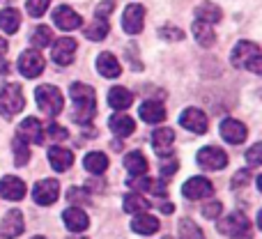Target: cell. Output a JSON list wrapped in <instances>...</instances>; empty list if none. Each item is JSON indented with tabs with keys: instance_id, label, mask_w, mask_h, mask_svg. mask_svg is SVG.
<instances>
[{
	"instance_id": "obj_47",
	"label": "cell",
	"mask_w": 262,
	"mask_h": 239,
	"mask_svg": "<svg viewBox=\"0 0 262 239\" xmlns=\"http://www.w3.org/2000/svg\"><path fill=\"white\" fill-rule=\"evenodd\" d=\"M5 53H7V41L0 37V55H5Z\"/></svg>"
},
{
	"instance_id": "obj_29",
	"label": "cell",
	"mask_w": 262,
	"mask_h": 239,
	"mask_svg": "<svg viewBox=\"0 0 262 239\" xmlns=\"http://www.w3.org/2000/svg\"><path fill=\"white\" fill-rule=\"evenodd\" d=\"M18 26H21V14H18V9L5 7L3 12H0V30L7 32V35H14V32L18 30Z\"/></svg>"
},
{
	"instance_id": "obj_51",
	"label": "cell",
	"mask_w": 262,
	"mask_h": 239,
	"mask_svg": "<svg viewBox=\"0 0 262 239\" xmlns=\"http://www.w3.org/2000/svg\"><path fill=\"white\" fill-rule=\"evenodd\" d=\"M163 239H172V237H163Z\"/></svg>"
},
{
	"instance_id": "obj_6",
	"label": "cell",
	"mask_w": 262,
	"mask_h": 239,
	"mask_svg": "<svg viewBox=\"0 0 262 239\" xmlns=\"http://www.w3.org/2000/svg\"><path fill=\"white\" fill-rule=\"evenodd\" d=\"M18 72L26 78H37L44 72V58L37 49H28L18 55Z\"/></svg>"
},
{
	"instance_id": "obj_17",
	"label": "cell",
	"mask_w": 262,
	"mask_h": 239,
	"mask_svg": "<svg viewBox=\"0 0 262 239\" xmlns=\"http://www.w3.org/2000/svg\"><path fill=\"white\" fill-rule=\"evenodd\" d=\"M81 21L83 18L78 16L69 5H60V7L53 12V23L60 28V30H76V28L81 26Z\"/></svg>"
},
{
	"instance_id": "obj_12",
	"label": "cell",
	"mask_w": 262,
	"mask_h": 239,
	"mask_svg": "<svg viewBox=\"0 0 262 239\" xmlns=\"http://www.w3.org/2000/svg\"><path fill=\"white\" fill-rule=\"evenodd\" d=\"M180 124L184 126V129L193 131V134H207V115L203 113L200 108H184L180 115Z\"/></svg>"
},
{
	"instance_id": "obj_50",
	"label": "cell",
	"mask_w": 262,
	"mask_h": 239,
	"mask_svg": "<svg viewBox=\"0 0 262 239\" xmlns=\"http://www.w3.org/2000/svg\"><path fill=\"white\" fill-rule=\"evenodd\" d=\"M32 239H44V237H32Z\"/></svg>"
},
{
	"instance_id": "obj_32",
	"label": "cell",
	"mask_w": 262,
	"mask_h": 239,
	"mask_svg": "<svg viewBox=\"0 0 262 239\" xmlns=\"http://www.w3.org/2000/svg\"><path fill=\"white\" fill-rule=\"evenodd\" d=\"M124 168H127L131 175H145L149 166H147V159L140 152H129L127 157H124Z\"/></svg>"
},
{
	"instance_id": "obj_2",
	"label": "cell",
	"mask_w": 262,
	"mask_h": 239,
	"mask_svg": "<svg viewBox=\"0 0 262 239\" xmlns=\"http://www.w3.org/2000/svg\"><path fill=\"white\" fill-rule=\"evenodd\" d=\"M232 64L237 69H249L253 74H260L262 72V51L255 41H239V44L232 49V55H230Z\"/></svg>"
},
{
	"instance_id": "obj_23",
	"label": "cell",
	"mask_w": 262,
	"mask_h": 239,
	"mask_svg": "<svg viewBox=\"0 0 262 239\" xmlns=\"http://www.w3.org/2000/svg\"><path fill=\"white\" fill-rule=\"evenodd\" d=\"M140 120L147 122V124H159V122L166 120V108H163L161 101H145L138 108Z\"/></svg>"
},
{
	"instance_id": "obj_49",
	"label": "cell",
	"mask_w": 262,
	"mask_h": 239,
	"mask_svg": "<svg viewBox=\"0 0 262 239\" xmlns=\"http://www.w3.org/2000/svg\"><path fill=\"white\" fill-rule=\"evenodd\" d=\"M72 239H88V237H72Z\"/></svg>"
},
{
	"instance_id": "obj_40",
	"label": "cell",
	"mask_w": 262,
	"mask_h": 239,
	"mask_svg": "<svg viewBox=\"0 0 262 239\" xmlns=\"http://www.w3.org/2000/svg\"><path fill=\"white\" fill-rule=\"evenodd\" d=\"M221 212H223V205L219 203V200H212V203H207L203 207V216L205 219H216Z\"/></svg>"
},
{
	"instance_id": "obj_45",
	"label": "cell",
	"mask_w": 262,
	"mask_h": 239,
	"mask_svg": "<svg viewBox=\"0 0 262 239\" xmlns=\"http://www.w3.org/2000/svg\"><path fill=\"white\" fill-rule=\"evenodd\" d=\"M67 195H69V203H76V200H83V203H88V193L83 189H72Z\"/></svg>"
},
{
	"instance_id": "obj_22",
	"label": "cell",
	"mask_w": 262,
	"mask_h": 239,
	"mask_svg": "<svg viewBox=\"0 0 262 239\" xmlns=\"http://www.w3.org/2000/svg\"><path fill=\"white\" fill-rule=\"evenodd\" d=\"M172 143H175V131L172 129H157L152 134V147L159 157H168Z\"/></svg>"
},
{
	"instance_id": "obj_28",
	"label": "cell",
	"mask_w": 262,
	"mask_h": 239,
	"mask_svg": "<svg viewBox=\"0 0 262 239\" xmlns=\"http://www.w3.org/2000/svg\"><path fill=\"white\" fill-rule=\"evenodd\" d=\"M83 168L92 175H104L106 168H108V157L104 152H90L83 159Z\"/></svg>"
},
{
	"instance_id": "obj_42",
	"label": "cell",
	"mask_w": 262,
	"mask_h": 239,
	"mask_svg": "<svg viewBox=\"0 0 262 239\" xmlns=\"http://www.w3.org/2000/svg\"><path fill=\"white\" fill-rule=\"evenodd\" d=\"M249 182H251V172L239 170V172H235V177H232V189H244Z\"/></svg>"
},
{
	"instance_id": "obj_24",
	"label": "cell",
	"mask_w": 262,
	"mask_h": 239,
	"mask_svg": "<svg viewBox=\"0 0 262 239\" xmlns=\"http://www.w3.org/2000/svg\"><path fill=\"white\" fill-rule=\"evenodd\" d=\"M97 72L104 78H118L122 74V67H120L118 58L113 53H101L97 55Z\"/></svg>"
},
{
	"instance_id": "obj_25",
	"label": "cell",
	"mask_w": 262,
	"mask_h": 239,
	"mask_svg": "<svg viewBox=\"0 0 262 239\" xmlns=\"http://www.w3.org/2000/svg\"><path fill=\"white\" fill-rule=\"evenodd\" d=\"M191 32H193L195 41H198L200 46H214V41H216V32H214L212 23H205V21H193V26H191Z\"/></svg>"
},
{
	"instance_id": "obj_9",
	"label": "cell",
	"mask_w": 262,
	"mask_h": 239,
	"mask_svg": "<svg viewBox=\"0 0 262 239\" xmlns=\"http://www.w3.org/2000/svg\"><path fill=\"white\" fill-rule=\"evenodd\" d=\"M212 193H214V186L207 177H191L182 186V195L189 200H203V198H209Z\"/></svg>"
},
{
	"instance_id": "obj_18",
	"label": "cell",
	"mask_w": 262,
	"mask_h": 239,
	"mask_svg": "<svg viewBox=\"0 0 262 239\" xmlns=\"http://www.w3.org/2000/svg\"><path fill=\"white\" fill-rule=\"evenodd\" d=\"M62 221H64V226H67V230H72V232H83V230H88V226H90L88 214L83 212V209H78V207H67L64 209Z\"/></svg>"
},
{
	"instance_id": "obj_26",
	"label": "cell",
	"mask_w": 262,
	"mask_h": 239,
	"mask_svg": "<svg viewBox=\"0 0 262 239\" xmlns=\"http://www.w3.org/2000/svg\"><path fill=\"white\" fill-rule=\"evenodd\" d=\"M108 126L113 129L115 136H120V138H127V136H131L136 131V122L124 113H115L113 118L108 120Z\"/></svg>"
},
{
	"instance_id": "obj_10",
	"label": "cell",
	"mask_w": 262,
	"mask_h": 239,
	"mask_svg": "<svg viewBox=\"0 0 262 239\" xmlns=\"http://www.w3.org/2000/svg\"><path fill=\"white\" fill-rule=\"evenodd\" d=\"M32 198H35L37 205H44V207H49V205H53L55 200L60 198V184L55 180H41L35 184V189H32Z\"/></svg>"
},
{
	"instance_id": "obj_39",
	"label": "cell",
	"mask_w": 262,
	"mask_h": 239,
	"mask_svg": "<svg viewBox=\"0 0 262 239\" xmlns=\"http://www.w3.org/2000/svg\"><path fill=\"white\" fill-rule=\"evenodd\" d=\"M246 161H249L251 168H258L262 166V143H255L253 147L246 152Z\"/></svg>"
},
{
	"instance_id": "obj_27",
	"label": "cell",
	"mask_w": 262,
	"mask_h": 239,
	"mask_svg": "<svg viewBox=\"0 0 262 239\" xmlns=\"http://www.w3.org/2000/svg\"><path fill=\"white\" fill-rule=\"evenodd\" d=\"M108 104H111V108H115V111H124L134 104V95H131L127 88L115 85V88H111V92H108Z\"/></svg>"
},
{
	"instance_id": "obj_30",
	"label": "cell",
	"mask_w": 262,
	"mask_h": 239,
	"mask_svg": "<svg viewBox=\"0 0 262 239\" xmlns=\"http://www.w3.org/2000/svg\"><path fill=\"white\" fill-rule=\"evenodd\" d=\"M195 18L214 26V23H219L223 18V12H221V7H216L214 3H203L195 7Z\"/></svg>"
},
{
	"instance_id": "obj_8",
	"label": "cell",
	"mask_w": 262,
	"mask_h": 239,
	"mask_svg": "<svg viewBox=\"0 0 262 239\" xmlns=\"http://www.w3.org/2000/svg\"><path fill=\"white\" fill-rule=\"evenodd\" d=\"M76 49H78L76 39H72V37H60V39L53 44L51 58H53V62H55V64H60V67H69V64L74 62Z\"/></svg>"
},
{
	"instance_id": "obj_1",
	"label": "cell",
	"mask_w": 262,
	"mask_h": 239,
	"mask_svg": "<svg viewBox=\"0 0 262 239\" xmlns=\"http://www.w3.org/2000/svg\"><path fill=\"white\" fill-rule=\"evenodd\" d=\"M69 97L74 101V120L78 124H90L97 113V97L95 90L85 83H72L69 88Z\"/></svg>"
},
{
	"instance_id": "obj_48",
	"label": "cell",
	"mask_w": 262,
	"mask_h": 239,
	"mask_svg": "<svg viewBox=\"0 0 262 239\" xmlns=\"http://www.w3.org/2000/svg\"><path fill=\"white\" fill-rule=\"evenodd\" d=\"M235 239H253V237H251V232H246V235H242V237H235Z\"/></svg>"
},
{
	"instance_id": "obj_7",
	"label": "cell",
	"mask_w": 262,
	"mask_h": 239,
	"mask_svg": "<svg viewBox=\"0 0 262 239\" xmlns=\"http://www.w3.org/2000/svg\"><path fill=\"white\" fill-rule=\"evenodd\" d=\"M195 161H198V166L205 168V170H221V168L228 166V154L223 152V149L209 145V147H203L195 154Z\"/></svg>"
},
{
	"instance_id": "obj_34",
	"label": "cell",
	"mask_w": 262,
	"mask_h": 239,
	"mask_svg": "<svg viewBox=\"0 0 262 239\" xmlns=\"http://www.w3.org/2000/svg\"><path fill=\"white\" fill-rule=\"evenodd\" d=\"M30 41L35 49H44V46H49L53 41V32H51L49 26H37L30 35Z\"/></svg>"
},
{
	"instance_id": "obj_11",
	"label": "cell",
	"mask_w": 262,
	"mask_h": 239,
	"mask_svg": "<svg viewBox=\"0 0 262 239\" xmlns=\"http://www.w3.org/2000/svg\"><path fill=\"white\" fill-rule=\"evenodd\" d=\"M145 26V7L138 3L129 5L127 9H124L122 14V28L124 32H129V35H138L140 30H143Z\"/></svg>"
},
{
	"instance_id": "obj_5",
	"label": "cell",
	"mask_w": 262,
	"mask_h": 239,
	"mask_svg": "<svg viewBox=\"0 0 262 239\" xmlns=\"http://www.w3.org/2000/svg\"><path fill=\"white\" fill-rule=\"evenodd\" d=\"M219 232L221 235H228V237H242V235H246V232H251V223H249V219H246V214H242V212H232V214H228L226 219H221V223H219Z\"/></svg>"
},
{
	"instance_id": "obj_13",
	"label": "cell",
	"mask_w": 262,
	"mask_h": 239,
	"mask_svg": "<svg viewBox=\"0 0 262 239\" xmlns=\"http://www.w3.org/2000/svg\"><path fill=\"white\" fill-rule=\"evenodd\" d=\"M23 230H26L23 214L18 212V209H9V212L3 216V221H0V235L7 237V239H14V237L21 235Z\"/></svg>"
},
{
	"instance_id": "obj_37",
	"label": "cell",
	"mask_w": 262,
	"mask_h": 239,
	"mask_svg": "<svg viewBox=\"0 0 262 239\" xmlns=\"http://www.w3.org/2000/svg\"><path fill=\"white\" fill-rule=\"evenodd\" d=\"M49 5H51V0H28V14L30 16H35V18H41L46 14V9H49Z\"/></svg>"
},
{
	"instance_id": "obj_36",
	"label": "cell",
	"mask_w": 262,
	"mask_h": 239,
	"mask_svg": "<svg viewBox=\"0 0 262 239\" xmlns=\"http://www.w3.org/2000/svg\"><path fill=\"white\" fill-rule=\"evenodd\" d=\"M180 239H205V235L191 219H182L180 221Z\"/></svg>"
},
{
	"instance_id": "obj_31",
	"label": "cell",
	"mask_w": 262,
	"mask_h": 239,
	"mask_svg": "<svg viewBox=\"0 0 262 239\" xmlns=\"http://www.w3.org/2000/svg\"><path fill=\"white\" fill-rule=\"evenodd\" d=\"M108 32H111L108 21L97 18V21H92L90 26L83 30V35H85V39H90V41H101V39H106V37H108Z\"/></svg>"
},
{
	"instance_id": "obj_33",
	"label": "cell",
	"mask_w": 262,
	"mask_h": 239,
	"mask_svg": "<svg viewBox=\"0 0 262 239\" xmlns=\"http://www.w3.org/2000/svg\"><path fill=\"white\" fill-rule=\"evenodd\" d=\"M122 203H124V212H127V214H138V212H145V209L149 207L147 200H145L140 193H136V191H134V193L124 195Z\"/></svg>"
},
{
	"instance_id": "obj_3",
	"label": "cell",
	"mask_w": 262,
	"mask_h": 239,
	"mask_svg": "<svg viewBox=\"0 0 262 239\" xmlns=\"http://www.w3.org/2000/svg\"><path fill=\"white\" fill-rule=\"evenodd\" d=\"M23 108H26L23 88L18 83H5V85H0V115L5 120H12Z\"/></svg>"
},
{
	"instance_id": "obj_4",
	"label": "cell",
	"mask_w": 262,
	"mask_h": 239,
	"mask_svg": "<svg viewBox=\"0 0 262 239\" xmlns=\"http://www.w3.org/2000/svg\"><path fill=\"white\" fill-rule=\"evenodd\" d=\"M35 99H37V106L41 108V113L51 115V118L58 115L64 106L62 92H60L55 85H39L35 90Z\"/></svg>"
},
{
	"instance_id": "obj_20",
	"label": "cell",
	"mask_w": 262,
	"mask_h": 239,
	"mask_svg": "<svg viewBox=\"0 0 262 239\" xmlns=\"http://www.w3.org/2000/svg\"><path fill=\"white\" fill-rule=\"evenodd\" d=\"M161 228V223L152 216V214H145V212H138L134 214V221H131V230L136 235H154V232Z\"/></svg>"
},
{
	"instance_id": "obj_19",
	"label": "cell",
	"mask_w": 262,
	"mask_h": 239,
	"mask_svg": "<svg viewBox=\"0 0 262 239\" xmlns=\"http://www.w3.org/2000/svg\"><path fill=\"white\" fill-rule=\"evenodd\" d=\"M49 163H51V168H53V170H58V172L69 170V168H72V163H74L72 149H64V147L53 145V147L49 149Z\"/></svg>"
},
{
	"instance_id": "obj_14",
	"label": "cell",
	"mask_w": 262,
	"mask_h": 239,
	"mask_svg": "<svg viewBox=\"0 0 262 239\" xmlns=\"http://www.w3.org/2000/svg\"><path fill=\"white\" fill-rule=\"evenodd\" d=\"M249 136V129L242 124L239 120H223L221 122V138L230 145H239L246 140Z\"/></svg>"
},
{
	"instance_id": "obj_46",
	"label": "cell",
	"mask_w": 262,
	"mask_h": 239,
	"mask_svg": "<svg viewBox=\"0 0 262 239\" xmlns=\"http://www.w3.org/2000/svg\"><path fill=\"white\" fill-rule=\"evenodd\" d=\"M161 212L163 214H172V212H175V205H172V203H163L161 205Z\"/></svg>"
},
{
	"instance_id": "obj_44",
	"label": "cell",
	"mask_w": 262,
	"mask_h": 239,
	"mask_svg": "<svg viewBox=\"0 0 262 239\" xmlns=\"http://www.w3.org/2000/svg\"><path fill=\"white\" fill-rule=\"evenodd\" d=\"M177 168H180V163L172 159V161H163L161 163V177L163 180H168V177H172L177 172Z\"/></svg>"
},
{
	"instance_id": "obj_41",
	"label": "cell",
	"mask_w": 262,
	"mask_h": 239,
	"mask_svg": "<svg viewBox=\"0 0 262 239\" xmlns=\"http://www.w3.org/2000/svg\"><path fill=\"white\" fill-rule=\"evenodd\" d=\"M67 129L64 126H60V124H51L49 126V134H44V138H53V140H64L67 138Z\"/></svg>"
},
{
	"instance_id": "obj_21",
	"label": "cell",
	"mask_w": 262,
	"mask_h": 239,
	"mask_svg": "<svg viewBox=\"0 0 262 239\" xmlns=\"http://www.w3.org/2000/svg\"><path fill=\"white\" fill-rule=\"evenodd\" d=\"M129 186H134V189L138 191H147V193H154V195H166L168 189L163 186V182L159 180H152V177H145V175H134L131 180L127 182Z\"/></svg>"
},
{
	"instance_id": "obj_15",
	"label": "cell",
	"mask_w": 262,
	"mask_h": 239,
	"mask_svg": "<svg viewBox=\"0 0 262 239\" xmlns=\"http://www.w3.org/2000/svg\"><path fill=\"white\" fill-rule=\"evenodd\" d=\"M23 195H26V184H23V180H18V177L14 175H5L3 180H0V198L5 200H23Z\"/></svg>"
},
{
	"instance_id": "obj_35",
	"label": "cell",
	"mask_w": 262,
	"mask_h": 239,
	"mask_svg": "<svg viewBox=\"0 0 262 239\" xmlns=\"http://www.w3.org/2000/svg\"><path fill=\"white\" fill-rule=\"evenodd\" d=\"M30 161V149H28V140H23L21 136L14 138V163L16 166H26Z\"/></svg>"
},
{
	"instance_id": "obj_38",
	"label": "cell",
	"mask_w": 262,
	"mask_h": 239,
	"mask_svg": "<svg viewBox=\"0 0 262 239\" xmlns=\"http://www.w3.org/2000/svg\"><path fill=\"white\" fill-rule=\"evenodd\" d=\"M159 35H161V39H168V41L184 39V30H180V28H175V26H163L161 30H159Z\"/></svg>"
},
{
	"instance_id": "obj_16",
	"label": "cell",
	"mask_w": 262,
	"mask_h": 239,
	"mask_svg": "<svg viewBox=\"0 0 262 239\" xmlns=\"http://www.w3.org/2000/svg\"><path fill=\"white\" fill-rule=\"evenodd\" d=\"M18 136H21L23 140H28V143H35V145H41L44 143V126H41V122L37 118H26L18 124Z\"/></svg>"
},
{
	"instance_id": "obj_43",
	"label": "cell",
	"mask_w": 262,
	"mask_h": 239,
	"mask_svg": "<svg viewBox=\"0 0 262 239\" xmlns=\"http://www.w3.org/2000/svg\"><path fill=\"white\" fill-rule=\"evenodd\" d=\"M113 9H115V0H101V5L97 7L95 14H97V18H106Z\"/></svg>"
}]
</instances>
